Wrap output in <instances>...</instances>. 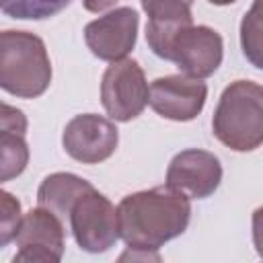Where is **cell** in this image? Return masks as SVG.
I'll return each instance as SVG.
<instances>
[{
  "label": "cell",
  "instance_id": "obj_1",
  "mask_svg": "<svg viewBox=\"0 0 263 263\" xmlns=\"http://www.w3.org/2000/svg\"><path fill=\"white\" fill-rule=\"evenodd\" d=\"M119 232L127 245L121 261L132 259H158L164 242L181 236L191 220L189 197L171 185L152 187L146 191L125 195L119 205Z\"/></svg>",
  "mask_w": 263,
  "mask_h": 263
},
{
  "label": "cell",
  "instance_id": "obj_2",
  "mask_svg": "<svg viewBox=\"0 0 263 263\" xmlns=\"http://www.w3.org/2000/svg\"><path fill=\"white\" fill-rule=\"evenodd\" d=\"M214 136L234 152H251L263 144V86L253 80L230 82L212 117Z\"/></svg>",
  "mask_w": 263,
  "mask_h": 263
},
{
  "label": "cell",
  "instance_id": "obj_3",
  "mask_svg": "<svg viewBox=\"0 0 263 263\" xmlns=\"http://www.w3.org/2000/svg\"><path fill=\"white\" fill-rule=\"evenodd\" d=\"M51 82V62L41 37L29 31H2L0 86L18 99L41 97Z\"/></svg>",
  "mask_w": 263,
  "mask_h": 263
},
{
  "label": "cell",
  "instance_id": "obj_4",
  "mask_svg": "<svg viewBox=\"0 0 263 263\" xmlns=\"http://www.w3.org/2000/svg\"><path fill=\"white\" fill-rule=\"evenodd\" d=\"M150 101V88L142 66L136 60H117L107 66L101 78V103L113 121L136 119Z\"/></svg>",
  "mask_w": 263,
  "mask_h": 263
},
{
  "label": "cell",
  "instance_id": "obj_5",
  "mask_svg": "<svg viewBox=\"0 0 263 263\" xmlns=\"http://www.w3.org/2000/svg\"><path fill=\"white\" fill-rule=\"evenodd\" d=\"M68 224L76 245L86 253H105L121 238L119 212L97 189L84 193L74 203Z\"/></svg>",
  "mask_w": 263,
  "mask_h": 263
},
{
  "label": "cell",
  "instance_id": "obj_6",
  "mask_svg": "<svg viewBox=\"0 0 263 263\" xmlns=\"http://www.w3.org/2000/svg\"><path fill=\"white\" fill-rule=\"evenodd\" d=\"M224 58L222 35L205 25H189L181 29L168 47V60L183 74L193 78L212 76Z\"/></svg>",
  "mask_w": 263,
  "mask_h": 263
},
{
  "label": "cell",
  "instance_id": "obj_7",
  "mask_svg": "<svg viewBox=\"0 0 263 263\" xmlns=\"http://www.w3.org/2000/svg\"><path fill=\"white\" fill-rule=\"evenodd\" d=\"M66 224L47 208L37 205L23 216L14 242L18 247L12 261L58 263L64 255Z\"/></svg>",
  "mask_w": 263,
  "mask_h": 263
},
{
  "label": "cell",
  "instance_id": "obj_8",
  "mask_svg": "<svg viewBox=\"0 0 263 263\" xmlns=\"http://www.w3.org/2000/svg\"><path fill=\"white\" fill-rule=\"evenodd\" d=\"M119 144V132L113 121L97 113L72 117L62 134L66 154L82 164H99L107 160Z\"/></svg>",
  "mask_w": 263,
  "mask_h": 263
},
{
  "label": "cell",
  "instance_id": "obj_9",
  "mask_svg": "<svg viewBox=\"0 0 263 263\" xmlns=\"http://www.w3.org/2000/svg\"><path fill=\"white\" fill-rule=\"evenodd\" d=\"M140 16L134 8H115L84 27V43L90 53L105 62L123 60L136 45Z\"/></svg>",
  "mask_w": 263,
  "mask_h": 263
},
{
  "label": "cell",
  "instance_id": "obj_10",
  "mask_svg": "<svg viewBox=\"0 0 263 263\" xmlns=\"http://www.w3.org/2000/svg\"><path fill=\"white\" fill-rule=\"evenodd\" d=\"M208 99V86L201 78L187 74H173L152 80L148 105L164 119L191 121L195 119Z\"/></svg>",
  "mask_w": 263,
  "mask_h": 263
},
{
  "label": "cell",
  "instance_id": "obj_11",
  "mask_svg": "<svg viewBox=\"0 0 263 263\" xmlns=\"http://www.w3.org/2000/svg\"><path fill=\"white\" fill-rule=\"evenodd\" d=\"M222 181V164L214 152L189 148L173 156L166 168V185L189 199L210 197Z\"/></svg>",
  "mask_w": 263,
  "mask_h": 263
},
{
  "label": "cell",
  "instance_id": "obj_12",
  "mask_svg": "<svg viewBox=\"0 0 263 263\" xmlns=\"http://www.w3.org/2000/svg\"><path fill=\"white\" fill-rule=\"evenodd\" d=\"M144 12L148 14L146 23V41L154 55L166 60L171 41L175 35L193 25L191 6L195 0H140Z\"/></svg>",
  "mask_w": 263,
  "mask_h": 263
},
{
  "label": "cell",
  "instance_id": "obj_13",
  "mask_svg": "<svg viewBox=\"0 0 263 263\" xmlns=\"http://www.w3.org/2000/svg\"><path fill=\"white\" fill-rule=\"evenodd\" d=\"M27 117L23 111L2 103L0 113V181L6 183L18 177L29 162V148L25 142Z\"/></svg>",
  "mask_w": 263,
  "mask_h": 263
},
{
  "label": "cell",
  "instance_id": "obj_14",
  "mask_svg": "<svg viewBox=\"0 0 263 263\" xmlns=\"http://www.w3.org/2000/svg\"><path fill=\"white\" fill-rule=\"evenodd\" d=\"M95 187L72 173H53L47 175L39 189H37V203L41 208H47L49 212H53L64 224H68L70 220V212L74 208V203L88 191H92Z\"/></svg>",
  "mask_w": 263,
  "mask_h": 263
},
{
  "label": "cell",
  "instance_id": "obj_15",
  "mask_svg": "<svg viewBox=\"0 0 263 263\" xmlns=\"http://www.w3.org/2000/svg\"><path fill=\"white\" fill-rule=\"evenodd\" d=\"M240 49L251 66L263 70V0H255L240 21Z\"/></svg>",
  "mask_w": 263,
  "mask_h": 263
},
{
  "label": "cell",
  "instance_id": "obj_16",
  "mask_svg": "<svg viewBox=\"0 0 263 263\" xmlns=\"http://www.w3.org/2000/svg\"><path fill=\"white\" fill-rule=\"evenodd\" d=\"M72 0H0L6 16L18 21H43L62 12Z\"/></svg>",
  "mask_w": 263,
  "mask_h": 263
},
{
  "label": "cell",
  "instance_id": "obj_17",
  "mask_svg": "<svg viewBox=\"0 0 263 263\" xmlns=\"http://www.w3.org/2000/svg\"><path fill=\"white\" fill-rule=\"evenodd\" d=\"M0 210H2V218H0V247L4 249L10 240H14L18 226L23 222L21 216V201L8 193V191H0Z\"/></svg>",
  "mask_w": 263,
  "mask_h": 263
},
{
  "label": "cell",
  "instance_id": "obj_18",
  "mask_svg": "<svg viewBox=\"0 0 263 263\" xmlns=\"http://www.w3.org/2000/svg\"><path fill=\"white\" fill-rule=\"evenodd\" d=\"M251 224H253V245H255V251L263 259V205H259L253 212Z\"/></svg>",
  "mask_w": 263,
  "mask_h": 263
},
{
  "label": "cell",
  "instance_id": "obj_19",
  "mask_svg": "<svg viewBox=\"0 0 263 263\" xmlns=\"http://www.w3.org/2000/svg\"><path fill=\"white\" fill-rule=\"evenodd\" d=\"M117 0H82V6L88 10V12H101V10H107L115 4Z\"/></svg>",
  "mask_w": 263,
  "mask_h": 263
},
{
  "label": "cell",
  "instance_id": "obj_20",
  "mask_svg": "<svg viewBox=\"0 0 263 263\" xmlns=\"http://www.w3.org/2000/svg\"><path fill=\"white\" fill-rule=\"evenodd\" d=\"M210 4H214V6H228V4H232V2H236V0H208Z\"/></svg>",
  "mask_w": 263,
  "mask_h": 263
}]
</instances>
